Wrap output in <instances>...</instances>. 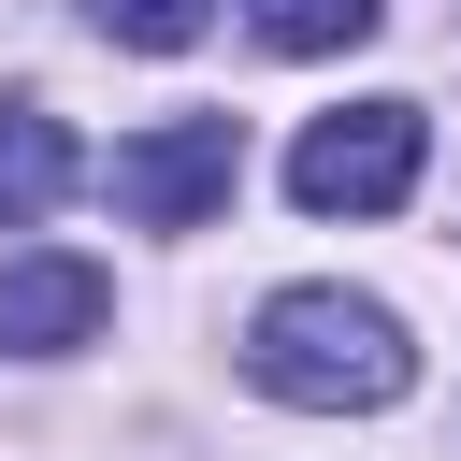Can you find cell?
Listing matches in <instances>:
<instances>
[{
  "mask_svg": "<svg viewBox=\"0 0 461 461\" xmlns=\"http://www.w3.org/2000/svg\"><path fill=\"white\" fill-rule=\"evenodd\" d=\"M245 375H259L274 403H303V418H375V403L418 389V346H403V317L360 303V288H274L259 331H245Z\"/></svg>",
  "mask_w": 461,
  "mask_h": 461,
  "instance_id": "cell-1",
  "label": "cell"
},
{
  "mask_svg": "<svg viewBox=\"0 0 461 461\" xmlns=\"http://www.w3.org/2000/svg\"><path fill=\"white\" fill-rule=\"evenodd\" d=\"M418 158H432V115L418 101H346V115H317L288 144V202L303 216H389L418 187Z\"/></svg>",
  "mask_w": 461,
  "mask_h": 461,
  "instance_id": "cell-2",
  "label": "cell"
},
{
  "mask_svg": "<svg viewBox=\"0 0 461 461\" xmlns=\"http://www.w3.org/2000/svg\"><path fill=\"white\" fill-rule=\"evenodd\" d=\"M230 187H245V130L230 115H173V130L115 144V216H144V230H202Z\"/></svg>",
  "mask_w": 461,
  "mask_h": 461,
  "instance_id": "cell-3",
  "label": "cell"
},
{
  "mask_svg": "<svg viewBox=\"0 0 461 461\" xmlns=\"http://www.w3.org/2000/svg\"><path fill=\"white\" fill-rule=\"evenodd\" d=\"M101 259H0V346L14 360H43V346H86L101 331Z\"/></svg>",
  "mask_w": 461,
  "mask_h": 461,
  "instance_id": "cell-4",
  "label": "cell"
},
{
  "mask_svg": "<svg viewBox=\"0 0 461 461\" xmlns=\"http://www.w3.org/2000/svg\"><path fill=\"white\" fill-rule=\"evenodd\" d=\"M58 187H72V130H58L43 101H0V230L58 216Z\"/></svg>",
  "mask_w": 461,
  "mask_h": 461,
  "instance_id": "cell-5",
  "label": "cell"
},
{
  "mask_svg": "<svg viewBox=\"0 0 461 461\" xmlns=\"http://www.w3.org/2000/svg\"><path fill=\"white\" fill-rule=\"evenodd\" d=\"M259 43H274V58H331V43H375V0H259Z\"/></svg>",
  "mask_w": 461,
  "mask_h": 461,
  "instance_id": "cell-6",
  "label": "cell"
},
{
  "mask_svg": "<svg viewBox=\"0 0 461 461\" xmlns=\"http://www.w3.org/2000/svg\"><path fill=\"white\" fill-rule=\"evenodd\" d=\"M86 14H101L115 43H144V58H173V43H202V29H216V0H86Z\"/></svg>",
  "mask_w": 461,
  "mask_h": 461,
  "instance_id": "cell-7",
  "label": "cell"
}]
</instances>
